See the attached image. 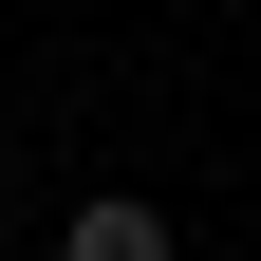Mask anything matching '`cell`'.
<instances>
[{"label": "cell", "instance_id": "obj_1", "mask_svg": "<svg viewBox=\"0 0 261 261\" xmlns=\"http://www.w3.org/2000/svg\"><path fill=\"white\" fill-rule=\"evenodd\" d=\"M56 261H187V224L149 187H93V205H56Z\"/></svg>", "mask_w": 261, "mask_h": 261}]
</instances>
